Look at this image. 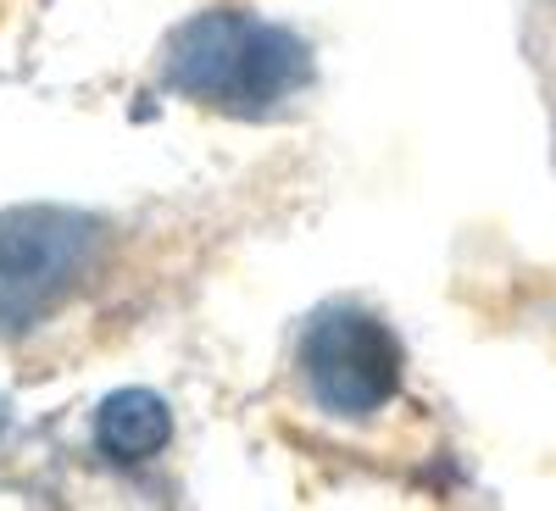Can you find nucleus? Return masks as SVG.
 <instances>
[{
	"mask_svg": "<svg viewBox=\"0 0 556 511\" xmlns=\"http://www.w3.org/2000/svg\"><path fill=\"white\" fill-rule=\"evenodd\" d=\"M167 84L201 106L262 117L312 84V56L295 34L273 23H256L245 12H206L173 39Z\"/></svg>",
	"mask_w": 556,
	"mask_h": 511,
	"instance_id": "nucleus-1",
	"label": "nucleus"
},
{
	"mask_svg": "<svg viewBox=\"0 0 556 511\" xmlns=\"http://www.w3.org/2000/svg\"><path fill=\"white\" fill-rule=\"evenodd\" d=\"M301 379L312 389V400L329 417H374L401 395V373H406V350L401 340L384 329L379 317L334 306L306 322L301 334Z\"/></svg>",
	"mask_w": 556,
	"mask_h": 511,
	"instance_id": "nucleus-2",
	"label": "nucleus"
},
{
	"mask_svg": "<svg viewBox=\"0 0 556 511\" xmlns=\"http://www.w3.org/2000/svg\"><path fill=\"white\" fill-rule=\"evenodd\" d=\"M89 251V222L62 212H12L0 217V322L45 317L56 295L78 278Z\"/></svg>",
	"mask_w": 556,
	"mask_h": 511,
	"instance_id": "nucleus-3",
	"label": "nucleus"
},
{
	"mask_svg": "<svg viewBox=\"0 0 556 511\" xmlns=\"http://www.w3.org/2000/svg\"><path fill=\"white\" fill-rule=\"evenodd\" d=\"M96 439L112 461H151L173 439V411L151 389H117L96 411Z\"/></svg>",
	"mask_w": 556,
	"mask_h": 511,
	"instance_id": "nucleus-4",
	"label": "nucleus"
}]
</instances>
